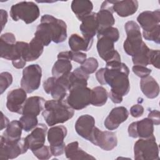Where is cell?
<instances>
[{"mask_svg":"<svg viewBox=\"0 0 160 160\" xmlns=\"http://www.w3.org/2000/svg\"><path fill=\"white\" fill-rule=\"evenodd\" d=\"M148 118H149L155 125L160 124V113L158 110H152L149 112Z\"/></svg>","mask_w":160,"mask_h":160,"instance_id":"obj_45","label":"cell"},{"mask_svg":"<svg viewBox=\"0 0 160 160\" xmlns=\"http://www.w3.org/2000/svg\"><path fill=\"white\" fill-rule=\"evenodd\" d=\"M97 50L98 54L106 62L112 61H121L119 52L114 48V41L104 35H97Z\"/></svg>","mask_w":160,"mask_h":160,"instance_id":"obj_11","label":"cell"},{"mask_svg":"<svg viewBox=\"0 0 160 160\" xmlns=\"http://www.w3.org/2000/svg\"><path fill=\"white\" fill-rule=\"evenodd\" d=\"M42 69L38 64H31L22 71L21 86L27 93H31L37 90L41 84Z\"/></svg>","mask_w":160,"mask_h":160,"instance_id":"obj_7","label":"cell"},{"mask_svg":"<svg viewBox=\"0 0 160 160\" xmlns=\"http://www.w3.org/2000/svg\"><path fill=\"white\" fill-rule=\"evenodd\" d=\"M67 133V128L62 125L53 126L48 131V140L52 156H59L64 152L66 144L64 139Z\"/></svg>","mask_w":160,"mask_h":160,"instance_id":"obj_8","label":"cell"},{"mask_svg":"<svg viewBox=\"0 0 160 160\" xmlns=\"http://www.w3.org/2000/svg\"><path fill=\"white\" fill-rule=\"evenodd\" d=\"M32 152L38 159L41 160L49 159L52 156L49 146L45 145L36 150L32 151Z\"/></svg>","mask_w":160,"mask_h":160,"instance_id":"obj_37","label":"cell"},{"mask_svg":"<svg viewBox=\"0 0 160 160\" xmlns=\"http://www.w3.org/2000/svg\"><path fill=\"white\" fill-rule=\"evenodd\" d=\"M129 116L128 109L124 106H119L113 108L104 120V124L108 130H114L119 125L126 121Z\"/></svg>","mask_w":160,"mask_h":160,"instance_id":"obj_19","label":"cell"},{"mask_svg":"<svg viewBox=\"0 0 160 160\" xmlns=\"http://www.w3.org/2000/svg\"><path fill=\"white\" fill-rule=\"evenodd\" d=\"M0 14H1V31H2L8 21V15L7 11L4 9H1Z\"/></svg>","mask_w":160,"mask_h":160,"instance_id":"obj_46","label":"cell"},{"mask_svg":"<svg viewBox=\"0 0 160 160\" xmlns=\"http://www.w3.org/2000/svg\"><path fill=\"white\" fill-rule=\"evenodd\" d=\"M1 130H2L4 128H6L8 124H9V121L8 118L4 115L2 112H1Z\"/></svg>","mask_w":160,"mask_h":160,"instance_id":"obj_47","label":"cell"},{"mask_svg":"<svg viewBox=\"0 0 160 160\" xmlns=\"http://www.w3.org/2000/svg\"><path fill=\"white\" fill-rule=\"evenodd\" d=\"M134 156L136 160H159V147L154 136L138 140L134 146Z\"/></svg>","mask_w":160,"mask_h":160,"instance_id":"obj_4","label":"cell"},{"mask_svg":"<svg viewBox=\"0 0 160 160\" xmlns=\"http://www.w3.org/2000/svg\"><path fill=\"white\" fill-rule=\"evenodd\" d=\"M129 74V69L126 64L121 61H112L106 62V68L96 72V78L100 84H109L111 91L108 96L114 103L119 104L130 90Z\"/></svg>","mask_w":160,"mask_h":160,"instance_id":"obj_1","label":"cell"},{"mask_svg":"<svg viewBox=\"0 0 160 160\" xmlns=\"http://www.w3.org/2000/svg\"><path fill=\"white\" fill-rule=\"evenodd\" d=\"M22 125V129L26 132H29L34 129L38 125L37 116L22 114L19 120Z\"/></svg>","mask_w":160,"mask_h":160,"instance_id":"obj_34","label":"cell"},{"mask_svg":"<svg viewBox=\"0 0 160 160\" xmlns=\"http://www.w3.org/2000/svg\"><path fill=\"white\" fill-rule=\"evenodd\" d=\"M79 29L82 36L87 39H93V37L98 33V22L96 13L92 12L85 17L82 21Z\"/></svg>","mask_w":160,"mask_h":160,"instance_id":"obj_21","label":"cell"},{"mask_svg":"<svg viewBox=\"0 0 160 160\" xmlns=\"http://www.w3.org/2000/svg\"><path fill=\"white\" fill-rule=\"evenodd\" d=\"M12 76L8 72H2L0 74V94H2L5 90L12 84Z\"/></svg>","mask_w":160,"mask_h":160,"instance_id":"obj_36","label":"cell"},{"mask_svg":"<svg viewBox=\"0 0 160 160\" xmlns=\"http://www.w3.org/2000/svg\"><path fill=\"white\" fill-rule=\"evenodd\" d=\"M137 21L143 29V32H148L160 26V11H145L139 14Z\"/></svg>","mask_w":160,"mask_h":160,"instance_id":"obj_17","label":"cell"},{"mask_svg":"<svg viewBox=\"0 0 160 160\" xmlns=\"http://www.w3.org/2000/svg\"><path fill=\"white\" fill-rule=\"evenodd\" d=\"M132 70L133 72L138 77L141 78H144L146 76H148L151 73V69L146 68L143 66L134 65L132 68Z\"/></svg>","mask_w":160,"mask_h":160,"instance_id":"obj_40","label":"cell"},{"mask_svg":"<svg viewBox=\"0 0 160 160\" xmlns=\"http://www.w3.org/2000/svg\"><path fill=\"white\" fill-rule=\"evenodd\" d=\"M22 129L20 121L13 120L9 122L1 136L8 141H17L21 139Z\"/></svg>","mask_w":160,"mask_h":160,"instance_id":"obj_30","label":"cell"},{"mask_svg":"<svg viewBox=\"0 0 160 160\" xmlns=\"http://www.w3.org/2000/svg\"><path fill=\"white\" fill-rule=\"evenodd\" d=\"M124 29L127 38L124 42L123 48L127 54L133 56L143 43L140 27L136 22L130 21L125 24Z\"/></svg>","mask_w":160,"mask_h":160,"instance_id":"obj_5","label":"cell"},{"mask_svg":"<svg viewBox=\"0 0 160 160\" xmlns=\"http://www.w3.org/2000/svg\"><path fill=\"white\" fill-rule=\"evenodd\" d=\"M71 61H72V51L59 52L58 55V60L52 68V76L59 78L71 72L72 68Z\"/></svg>","mask_w":160,"mask_h":160,"instance_id":"obj_18","label":"cell"},{"mask_svg":"<svg viewBox=\"0 0 160 160\" xmlns=\"http://www.w3.org/2000/svg\"><path fill=\"white\" fill-rule=\"evenodd\" d=\"M112 2L110 1H104L100 10L96 13L98 22V31H102L109 27H112L115 23V19L113 16Z\"/></svg>","mask_w":160,"mask_h":160,"instance_id":"obj_15","label":"cell"},{"mask_svg":"<svg viewBox=\"0 0 160 160\" xmlns=\"http://www.w3.org/2000/svg\"><path fill=\"white\" fill-rule=\"evenodd\" d=\"M98 61L94 58H89L86 59V60L81 64L80 66L84 71L87 74H92L94 73L98 68Z\"/></svg>","mask_w":160,"mask_h":160,"instance_id":"obj_35","label":"cell"},{"mask_svg":"<svg viewBox=\"0 0 160 160\" xmlns=\"http://www.w3.org/2000/svg\"><path fill=\"white\" fill-rule=\"evenodd\" d=\"M128 132L129 136L132 138H148L154 135V124L149 118H146L130 124Z\"/></svg>","mask_w":160,"mask_h":160,"instance_id":"obj_13","label":"cell"},{"mask_svg":"<svg viewBox=\"0 0 160 160\" xmlns=\"http://www.w3.org/2000/svg\"><path fill=\"white\" fill-rule=\"evenodd\" d=\"M71 9L79 21L91 14L93 4L88 0H74L71 2Z\"/></svg>","mask_w":160,"mask_h":160,"instance_id":"obj_27","label":"cell"},{"mask_svg":"<svg viewBox=\"0 0 160 160\" xmlns=\"http://www.w3.org/2000/svg\"><path fill=\"white\" fill-rule=\"evenodd\" d=\"M74 113V109L64 99H52L46 101L42 115L47 124L52 126L68 121L72 118Z\"/></svg>","mask_w":160,"mask_h":160,"instance_id":"obj_2","label":"cell"},{"mask_svg":"<svg viewBox=\"0 0 160 160\" xmlns=\"http://www.w3.org/2000/svg\"><path fill=\"white\" fill-rule=\"evenodd\" d=\"M45 99L40 96H31L28 98L22 108V114L38 116L44 110Z\"/></svg>","mask_w":160,"mask_h":160,"instance_id":"obj_24","label":"cell"},{"mask_svg":"<svg viewBox=\"0 0 160 160\" xmlns=\"http://www.w3.org/2000/svg\"><path fill=\"white\" fill-rule=\"evenodd\" d=\"M41 22L45 23L52 36V41L55 43L64 42L67 38V26L62 19H59L52 15L45 14L41 18Z\"/></svg>","mask_w":160,"mask_h":160,"instance_id":"obj_10","label":"cell"},{"mask_svg":"<svg viewBox=\"0 0 160 160\" xmlns=\"http://www.w3.org/2000/svg\"><path fill=\"white\" fill-rule=\"evenodd\" d=\"M93 42V39H87L78 34H72L69 38V46L73 52L89 51Z\"/></svg>","mask_w":160,"mask_h":160,"instance_id":"obj_29","label":"cell"},{"mask_svg":"<svg viewBox=\"0 0 160 160\" xmlns=\"http://www.w3.org/2000/svg\"><path fill=\"white\" fill-rule=\"evenodd\" d=\"M86 58L87 56L84 52L72 51V60L76 62L82 64L86 60Z\"/></svg>","mask_w":160,"mask_h":160,"instance_id":"obj_44","label":"cell"},{"mask_svg":"<svg viewBox=\"0 0 160 160\" xmlns=\"http://www.w3.org/2000/svg\"><path fill=\"white\" fill-rule=\"evenodd\" d=\"M144 108L141 104L133 105L130 109V114L134 118L141 117L144 113Z\"/></svg>","mask_w":160,"mask_h":160,"instance_id":"obj_42","label":"cell"},{"mask_svg":"<svg viewBox=\"0 0 160 160\" xmlns=\"http://www.w3.org/2000/svg\"><path fill=\"white\" fill-rule=\"evenodd\" d=\"M27 92L22 88H17L9 91L7 95L6 107L12 112L22 113V108L27 99Z\"/></svg>","mask_w":160,"mask_h":160,"instance_id":"obj_14","label":"cell"},{"mask_svg":"<svg viewBox=\"0 0 160 160\" xmlns=\"http://www.w3.org/2000/svg\"><path fill=\"white\" fill-rule=\"evenodd\" d=\"M47 131V126L42 123L39 124L32 129L31 132L25 138V141L28 149L32 151L44 146Z\"/></svg>","mask_w":160,"mask_h":160,"instance_id":"obj_16","label":"cell"},{"mask_svg":"<svg viewBox=\"0 0 160 160\" xmlns=\"http://www.w3.org/2000/svg\"><path fill=\"white\" fill-rule=\"evenodd\" d=\"M97 35H104L108 36L112 39L115 42H117L119 38V32L118 29L116 28H114L112 26L98 32Z\"/></svg>","mask_w":160,"mask_h":160,"instance_id":"obj_38","label":"cell"},{"mask_svg":"<svg viewBox=\"0 0 160 160\" xmlns=\"http://www.w3.org/2000/svg\"><path fill=\"white\" fill-rule=\"evenodd\" d=\"M89 141L107 151L112 150L118 144L117 136L114 132L108 131H102L96 126Z\"/></svg>","mask_w":160,"mask_h":160,"instance_id":"obj_12","label":"cell"},{"mask_svg":"<svg viewBox=\"0 0 160 160\" xmlns=\"http://www.w3.org/2000/svg\"><path fill=\"white\" fill-rule=\"evenodd\" d=\"M66 157L71 160L75 159H95V158L81 149L78 141L69 143L65 147Z\"/></svg>","mask_w":160,"mask_h":160,"instance_id":"obj_28","label":"cell"},{"mask_svg":"<svg viewBox=\"0 0 160 160\" xmlns=\"http://www.w3.org/2000/svg\"><path fill=\"white\" fill-rule=\"evenodd\" d=\"M142 35L146 40L153 41L157 44H159L160 41V26L157 28L156 29L148 32H142Z\"/></svg>","mask_w":160,"mask_h":160,"instance_id":"obj_39","label":"cell"},{"mask_svg":"<svg viewBox=\"0 0 160 160\" xmlns=\"http://www.w3.org/2000/svg\"><path fill=\"white\" fill-rule=\"evenodd\" d=\"M94 128L95 119L89 114H84L79 117L75 124L76 132L88 141H89Z\"/></svg>","mask_w":160,"mask_h":160,"instance_id":"obj_20","label":"cell"},{"mask_svg":"<svg viewBox=\"0 0 160 160\" xmlns=\"http://www.w3.org/2000/svg\"><path fill=\"white\" fill-rule=\"evenodd\" d=\"M56 80V77H50L48 78L43 83V88L44 91L47 94H51V90L54 86V84L55 83V81Z\"/></svg>","mask_w":160,"mask_h":160,"instance_id":"obj_43","label":"cell"},{"mask_svg":"<svg viewBox=\"0 0 160 160\" xmlns=\"http://www.w3.org/2000/svg\"><path fill=\"white\" fill-rule=\"evenodd\" d=\"M159 50L150 49L149 64H152L156 68L159 69Z\"/></svg>","mask_w":160,"mask_h":160,"instance_id":"obj_41","label":"cell"},{"mask_svg":"<svg viewBox=\"0 0 160 160\" xmlns=\"http://www.w3.org/2000/svg\"><path fill=\"white\" fill-rule=\"evenodd\" d=\"M34 37L39 39L44 46H48L52 41V36L48 26L42 22L38 26Z\"/></svg>","mask_w":160,"mask_h":160,"instance_id":"obj_33","label":"cell"},{"mask_svg":"<svg viewBox=\"0 0 160 160\" xmlns=\"http://www.w3.org/2000/svg\"><path fill=\"white\" fill-rule=\"evenodd\" d=\"M140 88L142 93L149 99L156 98L159 94V84L155 79L151 76L141 78Z\"/></svg>","mask_w":160,"mask_h":160,"instance_id":"obj_26","label":"cell"},{"mask_svg":"<svg viewBox=\"0 0 160 160\" xmlns=\"http://www.w3.org/2000/svg\"><path fill=\"white\" fill-rule=\"evenodd\" d=\"M108 98L106 89L102 86H96L91 89V104L94 106H102L106 104Z\"/></svg>","mask_w":160,"mask_h":160,"instance_id":"obj_31","label":"cell"},{"mask_svg":"<svg viewBox=\"0 0 160 160\" xmlns=\"http://www.w3.org/2000/svg\"><path fill=\"white\" fill-rule=\"evenodd\" d=\"M112 2V9L120 17H128L134 14L138 9V2L136 0L115 1Z\"/></svg>","mask_w":160,"mask_h":160,"instance_id":"obj_23","label":"cell"},{"mask_svg":"<svg viewBox=\"0 0 160 160\" xmlns=\"http://www.w3.org/2000/svg\"><path fill=\"white\" fill-rule=\"evenodd\" d=\"M44 45L42 43L34 37L29 43H27L24 51L23 59L26 61H33L38 59L42 54L44 50Z\"/></svg>","mask_w":160,"mask_h":160,"instance_id":"obj_25","label":"cell"},{"mask_svg":"<svg viewBox=\"0 0 160 160\" xmlns=\"http://www.w3.org/2000/svg\"><path fill=\"white\" fill-rule=\"evenodd\" d=\"M25 138H21L17 141H8L2 136L0 139V159L8 160L16 158L24 154L28 150Z\"/></svg>","mask_w":160,"mask_h":160,"instance_id":"obj_9","label":"cell"},{"mask_svg":"<svg viewBox=\"0 0 160 160\" xmlns=\"http://www.w3.org/2000/svg\"><path fill=\"white\" fill-rule=\"evenodd\" d=\"M69 73L56 78V80L51 92V95L54 99L64 100L67 97L70 86L69 79Z\"/></svg>","mask_w":160,"mask_h":160,"instance_id":"obj_22","label":"cell"},{"mask_svg":"<svg viewBox=\"0 0 160 160\" xmlns=\"http://www.w3.org/2000/svg\"><path fill=\"white\" fill-rule=\"evenodd\" d=\"M150 49L143 42L140 49L132 56V62L134 65L146 66L149 64Z\"/></svg>","mask_w":160,"mask_h":160,"instance_id":"obj_32","label":"cell"},{"mask_svg":"<svg viewBox=\"0 0 160 160\" xmlns=\"http://www.w3.org/2000/svg\"><path fill=\"white\" fill-rule=\"evenodd\" d=\"M91 89L86 86L70 88L66 98L68 104L74 110H81L91 104Z\"/></svg>","mask_w":160,"mask_h":160,"instance_id":"obj_6","label":"cell"},{"mask_svg":"<svg viewBox=\"0 0 160 160\" xmlns=\"http://www.w3.org/2000/svg\"><path fill=\"white\" fill-rule=\"evenodd\" d=\"M40 15L38 6L32 1H22L12 5L10 10V16L14 21H23L26 24L35 21Z\"/></svg>","mask_w":160,"mask_h":160,"instance_id":"obj_3","label":"cell"}]
</instances>
